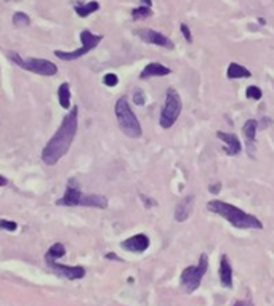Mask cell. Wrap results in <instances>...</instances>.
<instances>
[{
    "instance_id": "cell-28",
    "label": "cell",
    "mask_w": 274,
    "mask_h": 306,
    "mask_svg": "<svg viewBox=\"0 0 274 306\" xmlns=\"http://www.w3.org/2000/svg\"><path fill=\"white\" fill-rule=\"evenodd\" d=\"M180 31H181L183 37L186 39L188 44H191V42H193V34H191L189 26H188V24H185V23H181V24H180Z\"/></svg>"
},
{
    "instance_id": "cell-1",
    "label": "cell",
    "mask_w": 274,
    "mask_h": 306,
    "mask_svg": "<svg viewBox=\"0 0 274 306\" xmlns=\"http://www.w3.org/2000/svg\"><path fill=\"white\" fill-rule=\"evenodd\" d=\"M77 125H79V107L74 106L64 116L60 129L50 138V141L45 145L42 151V160L47 165H54L63 156L67 154V151H69L72 145V140L76 138Z\"/></svg>"
},
{
    "instance_id": "cell-3",
    "label": "cell",
    "mask_w": 274,
    "mask_h": 306,
    "mask_svg": "<svg viewBox=\"0 0 274 306\" xmlns=\"http://www.w3.org/2000/svg\"><path fill=\"white\" fill-rule=\"evenodd\" d=\"M114 111H116V119H117L120 130L124 132L129 138L136 140V138H140L143 135L141 123H140L138 117H136L135 113L132 111L125 96H122V98L117 100Z\"/></svg>"
},
{
    "instance_id": "cell-6",
    "label": "cell",
    "mask_w": 274,
    "mask_h": 306,
    "mask_svg": "<svg viewBox=\"0 0 274 306\" xmlns=\"http://www.w3.org/2000/svg\"><path fill=\"white\" fill-rule=\"evenodd\" d=\"M80 40H82V47L74 50V51H61V50H54V55L57 58L64 60V61H72V60H79L80 57H84L88 51H92L93 48H97L100 45V42L103 40V35L93 34L92 31H82L80 32Z\"/></svg>"
},
{
    "instance_id": "cell-27",
    "label": "cell",
    "mask_w": 274,
    "mask_h": 306,
    "mask_svg": "<svg viewBox=\"0 0 274 306\" xmlns=\"http://www.w3.org/2000/svg\"><path fill=\"white\" fill-rule=\"evenodd\" d=\"M144 101H146V96H144L143 90L136 88V90L133 92V103H135V104H138V106H143V104H144Z\"/></svg>"
},
{
    "instance_id": "cell-5",
    "label": "cell",
    "mask_w": 274,
    "mask_h": 306,
    "mask_svg": "<svg viewBox=\"0 0 274 306\" xmlns=\"http://www.w3.org/2000/svg\"><path fill=\"white\" fill-rule=\"evenodd\" d=\"M207 268H209V258L205 254H202L197 265H191L181 271L180 282L188 294H193V292H196L199 289V285L202 282V277L205 276V273H207Z\"/></svg>"
},
{
    "instance_id": "cell-4",
    "label": "cell",
    "mask_w": 274,
    "mask_h": 306,
    "mask_svg": "<svg viewBox=\"0 0 274 306\" xmlns=\"http://www.w3.org/2000/svg\"><path fill=\"white\" fill-rule=\"evenodd\" d=\"M181 111H183V101H181V96L175 88H169L166 93V103L162 106L160 111V117H159V125L162 129H172L173 125L176 123L178 117L181 116Z\"/></svg>"
},
{
    "instance_id": "cell-29",
    "label": "cell",
    "mask_w": 274,
    "mask_h": 306,
    "mask_svg": "<svg viewBox=\"0 0 274 306\" xmlns=\"http://www.w3.org/2000/svg\"><path fill=\"white\" fill-rule=\"evenodd\" d=\"M232 306H253V301L252 300H239Z\"/></svg>"
},
{
    "instance_id": "cell-17",
    "label": "cell",
    "mask_w": 274,
    "mask_h": 306,
    "mask_svg": "<svg viewBox=\"0 0 274 306\" xmlns=\"http://www.w3.org/2000/svg\"><path fill=\"white\" fill-rule=\"evenodd\" d=\"M226 77L229 80H234V79H249V77H252V73L249 71L247 67L239 64V63H229L228 71H226Z\"/></svg>"
},
{
    "instance_id": "cell-33",
    "label": "cell",
    "mask_w": 274,
    "mask_h": 306,
    "mask_svg": "<svg viewBox=\"0 0 274 306\" xmlns=\"http://www.w3.org/2000/svg\"><path fill=\"white\" fill-rule=\"evenodd\" d=\"M141 4L146 5V7H151V5H153V0H141Z\"/></svg>"
},
{
    "instance_id": "cell-16",
    "label": "cell",
    "mask_w": 274,
    "mask_h": 306,
    "mask_svg": "<svg viewBox=\"0 0 274 306\" xmlns=\"http://www.w3.org/2000/svg\"><path fill=\"white\" fill-rule=\"evenodd\" d=\"M257 132H258V120L255 119H249L247 122L244 123L242 127V135L245 138V141H247V148H253L255 140H257Z\"/></svg>"
},
{
    "instance_id": "cell-10",
    "label": "cell",
    "mask_w": 274,
    "mask_h": 306,
    "mask_svg": "<svg viewBox=\"0 0 274 306\" xmlns=\"http://www.w3.org/2000/svg\"><path fill=\"white\" fill-rule=\"evenodd\" d=\"M82 196L84 194L80 192L77 183H74L72 179L66 186V191L63 194V197L57 201V205H61V207H76V205H80V201H82Z\"/></svg>"
},
{
    "instance_id": "cell-21",
    "label": "cell",
    "mask_w": 274,
    "mask_h": 306,
    "mask_svg": "<svg viewBox=\"0 0 274 306\" xmlns=\"http://www.w3.org/2000/svg\"><path fill=\"white\" fill-rule=\"evenodd\" d=\"M58 100H60V104L63 109H69L71 106V87L69 83L64 82L60 85L58 88Z\"/></svg>"
},
{
    "instance_id": "cell-32",
    "label": "cell",
    "mask_w": 274,
    "mask_h": 306,
    "mask_svg": "<svg viewBox=\"0 0 274 306\" xmlns=\"http://www.w3.org/2000/svg\"><path fill=\"white\" fill-rule=\"evenodd\" d=\"M106 258H107V260H120V258H117V255H116V254H107V255H106Z\"/></svg>"
},
{
    "instance_id": "cell-24",
    "label": "cell",
    "mask_w": 274,
    "mask_h": 306,
    "mask_svg": "<svg viewBox=\"0 0 274 306\" xmlns=\"http://www.w3.org/2000/svg\"><path fill=\"white\" fill-rule=\"evenodd\" d=\"M245 96H247L249 100L258 101V100H262L263 92H262V88L257 87V85H250V87H247V90H245Z\"/></svg>"
},
{
    "instance_id": "cell-20",
    "label": "cell",
    "mask_w": 274,
    "mask_h": 306,
    "mask_svg": "<svg viewBox=\"0 0 274 306\" xmlns=\"http://www.w3.org/2000/svg\"><path fill=\"white\" fill-rule=\"evenodd\" d=\"M66 255V247L61 244V242H57V244H53L48 250H47V254H45V261L50 263V261H57L60 260L61 257Z\"/></svg>"
},
{
    "instance_id": "cell-30",
    "label": "cell",
    "mask_w": 274,
    "mask_h": 306,
    "mask_svg": "<svg viewBox=\"0 0 274 306\" xmlns=\"http://www.w3.org/2000/svg\"><path fill=\"white\" fill-rule=\"evenodd\" d=\"M220 189H222V183H215V185L209 186V191L213 192V194H218V192H220Z\"/></svg>"
},
{
    "instance_id": "cell-2",
    "label": "cell",
    "mask_w": 274,
    "mask_h": 306,
    "mask_svg": "<svg viewBox=\"0 0 274 306\" xmlns=\"http://www.w3.org/2000/svg\"><path fill=\"white\" fill-rule=\"evenodd\" d=\"M207 210L225 218L229 225L238 229H263V223L255 215L244 212L242 208L223 201H210L207 202Z\"/></svg>"
},
{
    "instance_id": "cell-19",
    "label": "cell",
    "mask_w": 274,
    "mask_h": 306,
    "mask_svg": "<svg viewBox=\"0 0 274 306\" xmlns=\"http://www.w3.org/2000/svg\"><path fill=\"white\" fill-rule=\"evenodd\" d=\"M76 8V13L80 16V18H87L88 15H92V13L95 11H98L100 10V4L98 2H95V0H92V2H87V4H80L77 2L74 5Z\"/></svg>"
},
{
    "instance_id": "cell-11",
    "label": "cell",
    "mask_w": 274,
    "mask_h": 306,
    "mask_svg": "<svg viewBox=\"0 0 274 306\" xmlns=\"http://www.w3.org/2000/svg\"><path fill=\"white\" fill-rule=\"evenodd\" d=\"M149 238L146 234H135L132 238L125 239L122 242V248L127 250V252H132V254H143L144 250H148L149 247Z\"/></svg>"
},
{
    "instance_id": "cell-23",
    "label": "cell",
    "mask_w": 274,
    "mask_h": 306,
    "mask_svg": "<svg viewBox=\"0 0 274 306\" xmlns=\"http://www.w3.org/2000/svg\"><path fill=\"white\" fill-rule=\"evenodd\" d=\"M13 24L18 26V27H23V26H29L31 24V18L26 15L23 11H16L15 15H13Z\"/></svg>"
},
{
    "instance_id": "cell-22",
    "label": "cell",
    "mask_w": 274,
    "mask_h": 306,
    "mask_svg": "<svg viewBox=\"0 0 274 306\" xmlns=\"http://www.w3.org/2000/svg\"><path fill=\"white\" fill-rule=\"evenodd\" d=\"M151 15H153V10H151V7H146V5H141L138 8H133L132 10V18L135 21H138V20H146L149 18Z\"/></svg>"
},
{
    "instance_id": "cell-25",
    "label": "cell",
    "mask_w": 274,
    "mask_h": 306,
    "mask_svg": "<svg viewBox=\"0 0 274 306\" xmlns=\"http://www.w3.org/2000/svg\"><path fill=\"white\" fill-rule=\"evenodd\" d=\"M0 229H5V231H16L18 229V223L16 221H11V220H4L0 218Z\"/></svg>"
},
{
    "instance_id": "cell-26",
    "label": "cell",
    "mask_w": 274,
    "mask_h": 306,
    "mask_svg": "<svg viewBox=\"0 0 274 306\" xmlns=\"http://www.w3.org/2000/svg\"><path fill=\"white\" fill-rule=\"evenodd\" d=\"M103 83H104L106 87H116L117 83H119V77L116 74H113V73H109V74H106L103 77Z\"/></svg>"
},
{
    "instance_id": "cell-18",
    "label": "cell",
    "mask_w": 274,
    "mask_h": 306,
    "mask_svg": "<svg viewBox=\"0 0 274 306\" xmlns=\"http://www.w3.org/2000/svg\"><path fill=\"white\" fill-rule=\"evenodd\" d=\"M107 199L101 194H88V196H82L80 207H93V208H106Z\"/></svg>"
},
{
    "instance_id": "cell-7",
    "label": "cell",
    "mask_w": 274,
    "mask_h": 306,
    "mask_svg": "<svg viewBox=\"0 0 274 306\" xmlns=\"http://www.w3.org/2000/svg\"><path fill=\"white\" fill-rule=\"evenodd\" d=\"M10 58L15 61L20 67L26 69V71H31L34 74H39V76H54L58 73V67L57 64H53L51 61L48 60H42V58H21L18 53H11Z\"/></svg>"
},
{
    "instance_id": "cell-15",
    "label": "cell",
    "mask_w": 274,
    "mask_h": 306,
    "mask_svg": "<svg viewBox=\"0 0 274 306\" xmlns=\"http://www.w3.org/2000/svg\"><path fill=\"white\" fill-rule=\"evenodd\" d=\"M218 276H220V282L223 287L231 289L232 287V266L229 263V258L226 254L220 258V268H218Z\"/></svg>"
},
{
    "instance_id": "cell-14",
    "label": "cell",
    "mask_w": 274,
    "mask_h": 306,
    "mask_svg": "<svg viewBox=\"0 0 274 306\" xmlns=\"http://www.w3.org/2000/svg\"><path fill=\"white\" fill-rule=\"evenodd\" d=\"M172 74V69L167 67L166 64L162 63H157V61H153L144 66V69L140 74V79H151V77H163V76H169Z\"/></svg>"
},
{
    "instance_id": "cell-8",
    "label": "cell",
    "mask_w": 274,
    "mask_h": 306,
    "mask_svg": "<svg viewBox=\"0 0 274 306\" xmlns=\"http://www.w3.org/2000/svg\"><path fill=\"white\" fill-rule=\"evenodd\" d=\"M136 35H138L143 42H146V44H151V45H157V47H162V48H169L172 50L173 48V42L167 37V35H163L154 29H138L136 31Z\"/></svg>"
},
{
    "instance_id": "cell-31",
    "label": "cell",
    "mask_w": 274,
    "mask_h": 306,
    "mask_svg": "<svg viewBox=\"0 0 274 306\" xmlns=\"http://www.w3.org/2000/svg\"><path fill=\"white\" fill-rule=\"evenodd\" d=\"M8 183V179L4 176V175H0V188H2V186H5Z\"/></svg>"
},
{
    "instance_id": "cell-9",
    "label": "cell",
    "mask_w": 274,
    "mask_h": 306,
    "mask_svg": "<svg viewBox=\"0 0 274 306\" xmlns=\"http://www.w3.org/2000/svg\"><path fill=\"white\" fill-rule=\"evenodd\" d=\"M50 266V269H53L58 276L66 277V279L69 281H77L82 279V277L85 276V268L84 266H67V265H58L57 261H50L47 263Z\"/></svg>"
},
{
    "instance_id": "cell-12",
    "label": "cell",
    "mask_w": 274,
    "mask_h": 306,
    "mask_svg": "<svg viewBox=\"0 0 274 306\" xmlns=\"http://www.w3.org/2000/svg\"><path fill=\"white\" fill-rule=\"evenodd\" d=\"M216 138L225 143V154L226 156H238L242 151V145L239 138L234 133H226V132H216Z\"/></svg>"
},
{
    "instance_id": "cell-13",
    "label": "cell",
    "mask_w": 274,
    "mask_h": 306,
    "mask_svg": "<svg viewBox=\"0 0 274 306\" xmlns=\"http://www.w3.org/2000/svg\"><path fill=\"white\" fill-rule=\"evenodd\" d=\"M194 201H196V197L191 194V196H186L185 199L178 202V205L175 208V220L176 221L183 223V221H186L191 217V212H193V208H194Z\"/></svg>"
}]
</instances>
